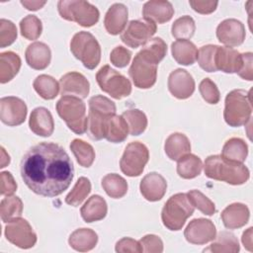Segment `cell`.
I'll return each mask as SVG.
<instances>
[{
  "instance_id": "836d02e7",
  "label": "cell",
  "mask_w": 253,
  "mask_h": 253,
  "mask_svg": "<svg viewBox=\"0 0 253 253\" xmlns=\"http://www.w3.org/2000/svg\"><path fill=\"white\" fill-rule=\"evenodd\" d=\"M203 163L200 157L188 153L181 157L177 163V173L183 179H193L202 172Z\"/></svg>"
},
{
  "instance_id": "9c48e42d",
  "label": "cell",
  "mask_w": 253,
  "mask_h": 253,
  "mask_svg": "<svg viewBox=\"0 0 253 253\" xmlns=\"http://www.w3.org/2000/svg\"><path fill=\"white\" fill-rule=\"evenodd\" d=\"M96 80L102 91L117 100L127 97L131 93L129 80L109 65H104L99 69Z\"/></svg>"
},
{
  "instance_id": "1f68e13d",
  "label": "cell",
  "mask_w": 253,
  "mask_h": 253,
  "mask_svg": "<svg viewBox=\"0 0 253 253\" xmlns=\"http://www.w3.org/2000/svg\"><path fill=\"white\" fill-rule=\"evenodd\" d=\"M210 247L204 249V252L212 253H236L240 250L239 242L235 235L228 231H221L215 238Z\"/></svg>"
},
{
  "instance_id": "ffe728a7",
  "label": "cell",
  "mask_w": 253,
  "mask_h": 253,
  "mask_svg": "<svg viewBox=\"0 0 253 253\" xmlns=\"http://www.w3.org/2000/svg\"><path fill=\"white\" fill-rule=\"evenodd\" d=\"M215 67L225 73H238L242 67V54L228 46H218L215 53Z\"/></svg>"
},
{
  "instance_id": "8fae6325",
  "label": "cell",
  "mask_w": 253,
  "mask_h": 253,
  "mask_svg": "<svg viewBox=\"0 0 253 253\" xmlns=\"http://www.w3.org/2000/svg\"><path fill=\"white\" fill-rule=\"evenodd\" d=\"M156 24L148 19L132 20L122 33L121 40L127 46L136 48L147 42L156 33Z\"/></svg>"
},
{
  "instance_id": "d6986e66",
  "label": "cell",
  "mask_w": 253,
  "mask_h": 253,
  "mask_svg": "<svg viewBox=\"0 0 253 253\" xmlns=\"http://www.w3.org/2000/svg\"><path fill=\"white\" fill-rule=\"evenodd\" d=\"M139 189L145 200L156 202L164 197L167 190V182L162 175L151 172L142 178Z\"/></svg>"
},
{
  "instance_id": "c3c4849f",
  "label": "cell",
  "mask_w": 253,
  "mask_h": 253,
  "mask_svg": "<svg viewBox=\"0 0 253 253\" xmlns=\"http://www.w3.org/2000/svg\"><path fill=\"white\" fill-rule=\"evenodd\" d=\"M142 252L161 253L163 251V242L161 238L154 234H147L139 240Z\"/></svg>"
},
{
  "instance_id": "603a6c76",
  "label": "cell",
  "mask_w": 253,
  "mask_h": 253,
  "mask_svg": "<svg viewBox=\"0 0 253 253\" xmlns=\"http://www.w3.org/2000/svg\"><path fill=\"white\" fill-rule=\"evenodd\" d=\"M25 57L30 67L36 70H42L50 63V48L43 42H35L28 45L25 52Z\"/></svg>"
},
{
  "instance_id": "5b68a950",
  "label": "cell",
  "mask_w": 253,
  "mask_h": 253,
  "mask_svg": "<svg viewBox=\"0 0 253 253\" xmlns=\"http://www.w3.org/2000/svg\"><path fill=\"white\" fill-rule=\"evenodd\" d=\"M116 105L109 98L96 95L89 100L88 129L95 140L105 138V128L110 117L116 115Z\"/></svg>"
},
{
  "instance_id": "52a82bcc",
  "label": "cell",
  "mask_w": 253,
  "mask_h": 253,
  "mask_svg": "<svg viewBox=\"0 0 253 253\" xmlns=\"http://www.w3.org/2000/svg\"><path fill=\"white\" fill-rule=\"evenodd\" d=\"M57 9L61 18L82 27H92L99 21V10L87 1L61 0L57 3Z\"/></svg>"
},
{
  "instance_id": "7bdbcfd3",
  "label": "cell",
  "mask_w": 253,
  "mask_h": 253,
  "mask_svg": "<svg viewBox=\"0 0 253 253\" xmlns=\"http://www.w3.org/2000/svg\"><path fill=\"white\" fill-rule=\"evenodd\" d=\"M21 35L27 40L34 41L40 38L42 31V21L35 15H28L20 22Z\"/></svg>"
},
{
  "instance_id": "277c9868",
  "label": "cell",
  "mask_w": 253,
  "mask_h": 253,
  "mask_svg": "<svg viewBox=\"0 0 253 253\" xmlns=\"http://www.w3.org/2000/svg\"><path fill=\"white\" fill-rule=\"evenodd\" d=\"M58 116L65 122L69 129L83 134L88 129V118L84 102L75 96H62L56 103Z\"/></svg>"
},
{
  "instance_id": "9a60e30c",
  "label": "cell",
  "mask_w": 253,
  "mask_h": 253,
  "mask_svg": "<svg viewBox=\"0 0 253 253\" xmlns=\"http://www.w3.org/2000/svg\"><path fill=\"white\" fill-rule=\"evenodd\" d=\"M186 240L192 244L202 245L212 241L216 236L213 222L207 218H196L190 221L184 231Z\"/></svg>"
},
{
  "instance_id": "681fc988",
  "label": "cell",
  "mask_w": 253,
  "mask_h": 253,
  "mask_svg": "<svg viewBox=\"0 0 253 253\" xmlns=\"http://www.w3.org/2000/svg\"><path fill=\"white\" fill-rule=\"evenodd\" d=\"M131 58V52L124 46H116L110 54V60L112 64L119 68L126 66Z\"/></svg>"
},
{
  "instance_id": "db71d44e",
  "label": "cell",
  "mask_w": 253,
  "mask_h": 253,
  "mask_svg": "<svg viewBox=\"0 0 253 253\" xmlns=\"http://www.w3.org/2000/svg\"><path fill=\"white\" fill-rule=\"evenodd\" d=\"M242 67L238 71V75L248 81L253 80V70H252V61H253V55L251 52L242 53Z\"/></svg>"
},
{
  "instance_id": "bcb514c9",
  "label": "cell",
  "mask_w": 253,
  "mask_h": 253,
  "mask_svg": "<svg viewBox=\"0 0 253 253\" xmlns=\"http://www.w3.org/2000/svg\"><path fill=\"white\" fill-rule=\"evenodd\" d=\"M200 93L203 99L209 104H217L220 99V94L218 88L216 87L215 83L211 81L210 78H205L202 80L199 86Z\"/></svg>"
},
{
  "instance_id": "7dc6e473",
  "label": "cell",
  "mask_w": 253,
  "mask_h": 253,
  "mask_svg": "<svg viewBox=\"0 0 253 253\" xmlns=\"http://www.w3.org/2000/svg\"><path fill=\"white\" fill-rule=\"evenodd\" d=\"M17 39V28L9 20H0V47L12 44Z\"/></svg>"
},
{
  "instance_id": "f35d334b",
  "label": "cell",
  "mask_w": 253,
  "mask_h": 253,
  "mask_svg": "<svg viewBox=\"0 0 253 253\" xmlns=\"http://www.w3.org/2000/svg\"><path fill=\"white\" fill-rule=\"evenodd\" d=\"M23 202L19 197L7 196L0 203V215L3 222H9L22 215Z\"/></svg>"
},
{
  "instance_id": "cb8c5ba5",
  "label": "cell",
  "mask_w": 253,
  "mask_h": 253,
  "mask_svg": "<svg viewBox=\"0 0 253 253\" xmlns=\"http://www.w3.org/2000/svg\"><path fill=\"white\" fill-rule=\"evenodd\" d=\"M142 15L143 18L151 20L155 24H163L172 19L174 8L169 1L151 0L143 5Z\"/></svg>"
},
{
  "instance_id": "7402d4cb",
  "label": "cell",
  "mask_w": 253,
  "mask_h": 253,
  "mask_svg": "<svg viewBox=\"0 0 253 253\" xmlns=\"http://www.w3.org/2000/svg\"><path fill=\"white\" fill-rule=\"evenodd\" d=\"M128 11L126 5L122 3L113 4L107 11L104 19V25L106 31L110 35L121 34L127 23Z\"/></svg>"
},
{
  "instance_id": "6f0895ef",
  "label": "cell",
  "mask_w": 253,
  "mask_h": 253,
  "mask_svg": "<svg viewBox=\"0 0 253 253\" xmlns=\"http://www.w3.org/2000/svg\"><path fill=\"white\" fill-rule=\"evenodd\" d=\"M10 163V156L6 153L5 149L3 147H1V168H4L6 165H8Z\"/></svg>"
},
{
  "instance_id": "ac0fdd59",
  "label": "cell",
  "mask_w": 253,
  "mask_h": 253,
  "mask_svg": "<svg viewBox=\"0 0 253 253\" xmlns=\"http://www.w3.org/2000/svg\"><path fill=\"white\" fill-rule=\"evenodd\" d=\"M60 93L62 96H75L84 99L90 91V84L86 77L79 72H68L59 80Z\"/></svg>"
},
{
  "instance_id": "d4e9b609",
  "label": "cell",
  "mask_w": 253,
  "mask_h": 253,
  "mask_svg": "<svg viewBox=\"0 0 253 253\" xmlns=\"http://www.w3.org/2000/svg\"><path fill=\"white\" fill-rule=\"evenodd\" d=\"M221 219L226 228L235 229L244 226L250 216L249 209L241 203H234L227 206L221 212Z\"/></svg>"
},
{
  "instance_id": "7a4b0ae2",
  "label": "cell",
  "mask_w": 253,
  "mask_h": 253,
  "mask_svg": "<svg viewBox=\"0 0 253 253\" xmlns=\"http://www.w3.org/2000/svg\"><path fill=\"white\" fill-rule=\"evenodd\" d=\"M204 170L207 177L230 185H242L250 176L248 168L243 163L227 160L221 155L209 156L205 161Z\"/></svg>"
},
{
  "instance_id": "e0dca14e",
  "label": "cell",
  "mask_w": 253,
  "mask_h": 253,
  "mask_svg": "<svg viewBox=\"0 0 253 253\" xmlns=\"http://www.w3.org/2000/svg\"><path fill=\"white\" fill-rule=\"evenodd\" d=\"M168 89L175 98L187 99L195 91V80L187 70L178 68L168 77Z\"/></svg>"
},
{
  "instance_id": "484cf974",
  "label": "cell",
  "mask_w": 253,
  "mask_h": 253,
  "mask_svg": "<svg viewBox=\"0 0 253 253\" xmlns=\"http://www.w3.org/2000/svg\"><path fill=\"white\" fill-rule=\"evenodd\" d=\"M164 150L171 160L178 161L181 157L190 153L191 143L184 133L175 132L167 137L164 144Z\"/></svg>"
},
{
  "instance_id": "8992f818",
  "label": "cell",
  "mask_w": 253,
  "mask_h": 253,
  "mask_svg": "<svg viewBox=\"0 0 253 253\" xmlns=\"http://www.w3.org/2000/svg\"><path fill=\"white\" fill-rule=\"evenodd\" d=\"M194 210L187 194L178 193L165 203L161 212L162 222L169 230H180L187 218L193 214Z\"/></svg>"
},
{
  "instance_id": "7c38bea8",
  "label": "cell",
  "mask_w": 253,
  "mask_h": 253,
  "mask_svg": "<svg viewBox=\"0 0 253 253\" xmlns=\"http://www.w3.org/2000/svg\"><path fill=\"white\" fill-rule=\"evenodd\" d=\"M128 74L135 87L148 89L156 82L157 64L147 60L137 52L128 69Z\"/></svg>"
},
{
  "instance_id": "9f6ffc18",
  "label": "cell",
  "mask_w": 253,
  "mask_h": 253,
  "mask_svg": "<svg viewBox=\"0 0 253 253\" xmlns=\"http://www.w3.org/2000/svg\"><path fill=\"white\" fill-rule=\"evenodd\" d=\"M45 1H21V4L30 11H37L45 5Z\"/></svg>"
},
{
  "instance_id": "f6af8a7d",
  "label": "cell",
  "mask_w": 253,
  "mask_h": 253,
  "mask_svg": "<svg viewBox=\"0 0 253 253\" xmlns=\"http://www.w3.org/2000/svg\"><path fill=\"white\" fill-rule=\"evenodd\" d=\"M187 196L194 208H197L204 214L212 215L215 212L214 204L202 192L198 190H191L187 193Z\"/></svg>"
},
{
  "instance_id": "d590c367",
  "label": "cell",
  "mask_w": 253,
  "mask_h": 253,
  "mask_svg": "<svg viewBox=\"0 0 253 253\" xmlns=\"http://www.w3.org/2000/svg\"><path fill=\"white\" fill-rule=\"evenodd\" d=\"M36 92L44 100L54 99L59 92V83L51 76L46 74L39 75L33 83Z\"/></svg>"
},
{
  "instance_id": "2e32d148",
  "label": "cell",
  "mask_w": 253,
  "mask_h": 253,
  "mask_svg": "<svg viewBox=\"0 0 253 253\" xmlns=\"http://www.w3.org/2000/svg\"><path fill=\"white\" fill-rule=\"evenodd\" d=\"M216 37L228 47L238 46L245 40L244 25L236 19H226L217 26Z\"/></svg>"
},
{
  "instance_id": "d6a6232c",
  "label": "cell",
  "mask_w": 253,
  "mask_h": 253,
  "mask_svg": "<svg viewBox=\"0 0 253 253\" xmlns=\"http://www.w3.org/2000/svg\"><path fill=\"white\" fill-rule=\"evenodd\" d=\"M248 154V146L246 142L238 137L228 139L221 150V156L227 160L243 163Z\"/></svg>"
},
{
  "instance_id": "8d00e7d4",
  "label": "cell",
  "mask_w": 253,
  "mask_h": 253,
  "mask_svg": "<svg viewBox=\"0 0 253 253\" xmlns=\"http://www.w3.org/2000/svg\"><path fill=\"white\" fill-rule=\"evenodd\" d=\"M102 187L113 199H120L123 198L127 192V183L126 181L116 173L107 174L102 179Z\"/></svg>"
},
{
  "instance_id": "4fadbf2b",
  "label": "cell",
  "mask_w": 253,
  "mask_h": 253,
  "mask_svg": "<svg viewBox=\"0 0 253 253\" xmlns=\"http://www.w3.org/2000/svg\"><path fill=\"white\" fill-rule=\"evenodd\" d=\"M5 236L9 242L22 249L32 248L37 242V235L32 226L21 217L8 222L5 226Z\"/></svg>"
},
{
  "instance_id": "4dcf8cb0",
  "label": "cell",
  "mask_w": 253,
  "mask_h": 253,
  "mask_svg": "<svg viewBox=\"0 0 253 253\" xmlns=\"http://www.w3.org/2000/svg\"><path fill=\"white\" fill-rule=\"evenodd\" d=\"M21 68V58L13 51H5L0 54V82L2 84L11 81Z\"/></svg>"
},
{
  "instance_id": "3957f363",
  "label": "cell",
  "mask_w": 253,
  "mask_h": 253,
  "mask_svg": "<svg viewBox=\"0 0 253 253\" xmlns=\"http://www.w3.org/2000/svg\"><path fill=\"white\" fill-rule=\"evenodd\" d=\"M251 114L250 91L236 89L226 95L223 118L228 126L237 127L246 125L251 119Z\"/></svg>"
},
{
  "instance_id": "816d5d0a",
  "label": "cell",
  "mask_w": 253,
  "mask_h": 253,
  "mask_svg": "<svg viewBox=\"0 0 253 253\" xmlns=\"http://www.w3.org/2000/svg\"><path fill=\"white\" fill-rule=\"evenodd\" d=\"M116 251L119 253H140L142 252L139 241L129 237H124L116 243Z\"/></svg>"
},
{
  "instance_id": "11a10c76",
  "label": "cell",
  "mask_w": 253,
  "mask_h": 253,
  "mask_svg": "<svg viewBox=\"0 0 253 253\" xmlns=\"http://www.w3.org/2000/svg\"><path fill=\"white\" fill-rule=\"evenodd\" d=\"M252 229H253L252 227H249L242 234V243H243L244 247L248 251H252L253 250V245H252Z\"/></svg>"
},
{
  "instance_id": "b9f144b4",
  "label": "cell",
  "mask_w": 253,
  "mask_h": 253,
  "mask_svg": "<svg viewBox=\"0 0 253 253\" xmlns=\"http://www.w3.org/2000/svg\"><path fill=\"white\" fill-rule=\"evenodd\" d=\"M195 31V21L192 17L187 15L177 19L171 28L172 36L177 40H189L194 36Z\"/></svg>"
},
{
  "instance_id": "f907efd6",
  "label": "cell",
  "mask_w": 253,
  "mask_h": 253,
  "mask_svg": "<svg viewBox=\"0 0 253 253\" xmlns=\"http://www.w3.org/2000/svg\"><path fill=\"white\" fill-rule=\"evenodd\" d=\"M0 193L3 196H12L17 190V183L12 174L8 171H3L0 174Z\"/></svg>"
},
{
  "instance_id": "f1b7e54d",
  "label": "cell",
  "mask_w": 253,
  "mask_h": 253,
  "mask_svg": "<svg viewBox=\"0 0 253 253\" xmlns=\"http://www.w3.org/2000/svg\"><path fill=\"white\" fill-rule=\"evenodd\" d=\"M98 242L97 233L90 228H79L73 231L69 238L68 243L71 248L79 252H87L92 250Z\"/></svg>"
},
{
  "instance_id": "ba28073f",
  "label": "cell",
  "mask_w": 253,
  "mask_h": 253,
  "mask_svg": "<svg viewBox=\"0 0 253 253\" xmlns=\"http://www.w3.org/2000/svg\"><path fill=\"white\" fill-rule=\"evenodd\" d=\"M70 50L88 69H94L101 59V46L96 38L89 32L75 34L70 42Z\"/></svg>"
},
{
  "instance_id": "60d3db41",
  "label": "cell",
  "mask_w": 253,
  "mask_h": 253,
  "mask_svg": "<svg viewBox=\"0 0 253 253\" xmlns=\"http://www.w3.org/2000/svg\"><path fill=\"white\" fill-rule=\"evenodd\" d=\"M91 192V183L86 177H80L73 189L65 198V203L72 207H78Z\"/></svg>"
},
{
  "instance_id": "83f0119b",
  "label": "cell",
  "mask_w": 253,
  "mask_h": 253,
  "mask_svg": "<svg viewBox=\"0 0 253 253\" xmlns=\"http://www.w3.org/2000/svg\"><path fill=\"white\" fill-rule=\"evenodd\" d=\"M173 58L181 65H192L198 57L196 45L189 40H177L171 44Z\"/></svg>"
},
{
  "instance_id": "ab89813d",
  "label": "cell",
  "mask_w": 253,
  "mask_h": 253,
  "mask_svg": "<svg viewBox=\"0 0 253 253\" xmlns=\"http://www.w3.org/2000/svg\"><path fill=\"white\" fill-rule=\"evenodd\" d=\"M123 118L128 126V131L131 135L141 134L147 126V118L145 114L138 109H129L123 113Z\"/></svg>"
},
{
  "instance_id": "4316f807",
  "label": "cell",
  "mask_w": 253,
  "mask_h": 253,
  "mask_svg": "<svg viewBox=\"0 0 253 253\" xmlns=\"http://www.w3.org/2000/svg\"><path fill=\"white\" fill-rule=\"evenodd\" d=\"M107 203L104 198L99 195L90 197L80 210L81 216L86 222H93L103 219L107 215Z\"/></svg>"
},
{
  "instance_id": "f5cc1de1",
  "label": "cell",
  "mask_w": 253,
  "mask_h": 253,
  "mask_svg": "<svg viewBox=\"0 0 253 253\" xmlns=\"http://www.w3.org/2000/svg\"><path fill=\"white\" fill-rule=\"evenodd\" d=\"M189 4L196 12L200 14H211L212 13L216 7L218 2L217 1H202V0H191Z\"/></svg>"
},
{
  "instance_id": "5bb4252c",
  "label": "cell",
  "mask_w": 253,
  "mask_h": 253,
  "mask_svg": "<svg viewBox=\"0 0 253 253\" xmlns=\"http://www.w3.org/2000/svg\"><path fill=\"white\" fill-rule=\"evenodd\" d=\"M27 106L25 102L14 96L3 97L0 100V119L9 126L23 124L27 117Z\"/></svg>"
},
{
  "instance_id": "30bf717a",
  "label": "cell",
  "mask_w": 253,
  "mask_h": 253,
  "mask_svg": "<svg viewBox=\"0 0 253 253\" xmlns=\"http://www.w3.org/2000/svg\"><path fill=\"white\" fill-rule=\"evenodd\" d=\"M148 159L147 147L139 141H132L126 145L120 160V167L126 176L136 177L142 173Z\"/></svg>"
},
{
  "instance_id": "44dd1931",
  "label": "cell",
  "mask_w": 253,
  "mask_h": 253,
  "mask_svg": "<svg viewBox=\"0 0 253 253\" xmlns=\"http://www.w3.org/2000/svg\"><path fill=\"white\" fill-rule=\"evenodd\" d=\"M30 129L37 135L49 136L54 130V122L50 112L43 107H38L31 113L29 120Z\"/></svg>"
},
{
  "instance_id": "e575fe53",
  "label": "cell",
  "mask_w": 253,
  "mask_h": 253,
  "mask_svg": "<svg viewBox=\"0 0 253 253\" xmlns=\"http://www.w3.org/2000/svg\"><path fill=\"white\" fill-rule=\"evenodd\" d=\"M166 52L167 45L165 42L161 38H153L143 44L138 53L142 57L158 65V63L166 55Z\"/></svg>"
},
{
  "instance_id": "ee69618b",
  "label": "cell",
  "mask_w": 253,
  "mask_h": 253,
  "mask_svg": "<svg viewBox=\"0 0 253 253\" xmlns=\"http://www.w3.org/2000/svg\"><path fill=\"white\" fill-rule=\"evenodd\" d=\"M218 45L207 44L202 46L198 50V63L202 69L207 72H215L217 71L215 67V53Z\"/></svg>"
},
{
  "instance_id": "74e56055",
  "label": "cell",
  "mask_w": 253,
  "mask_h": 253,
  "mask_svg": "<svg viewBox=\"0 0 253 253\" xmlns=\"http://www.w3.org/2000/svg\"><path fill=\"white\" fill-rule=\"evenodd\" d=\"M70 149L73 152L77 162L82 167H90L95 160V150L91 144L82 139H73L70 143Z\"/></svg>"
},
{
  "instance_id": "6da1fadb",
  "label": "cell",
  "mask_w": 253,
  "mask_h": 253,
  "mask_svg": "<svg viewBox=\"0 0 253 253\" xmlns=\"http://www.w3.org/2000/svg\"><path fill=\"white\" fill-rule=\"evenodd\" d=\"M21 176L35 194L51 198L59 196L70 186L74 167L59 144L40 142L22 158Z\"/></svg>"
},
{
  "instance_id": "f546056e",
  "label": "cell",
  "mask_w": 253,
  "mask_h": 253,
  "mask_svg": "<svg viewBox=\"0 0 253 253\" xmlns=\"http://www.w3.org/2000/svg\"><path fill=\"white\" fill-rule=\"evenodd\" d=\"M128 126L123 116L114 115L109 118L105 128V138L113 143L123 142L126 139Z\"/></svg>"
}]
</instances>
